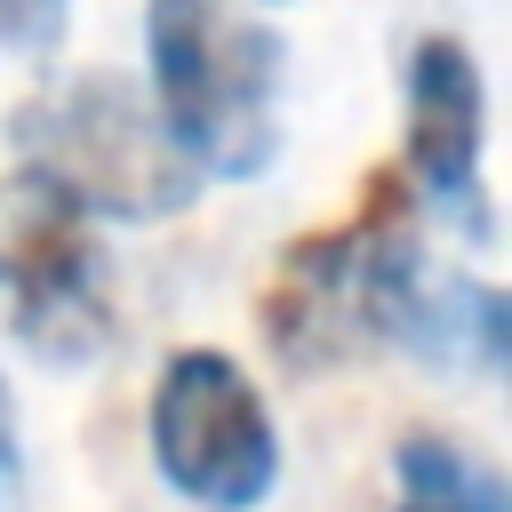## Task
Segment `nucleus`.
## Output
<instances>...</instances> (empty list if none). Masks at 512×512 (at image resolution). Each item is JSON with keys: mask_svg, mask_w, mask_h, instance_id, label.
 <instances>
[{"mask_svg": "<svg viewBox=\"0 0 512 512\" xmlns=\"http://www.w3.org/2000/svg\"><path fill=\"white\" fill-rule=\"evenodd\" d=\"M152 96L192 176H264L280 152V32L224 0H144Z\"/></svg>", "mask_w": 512, "mask_h": 512, "instance_id": "1", "label": "nucleus"}, {"mask_svg": "<svg viewBox=\"0 0 512 512\" xmlns=\"http://www.w3.org/2000/svg\"><path fill=\"white\" fill-rule=\"evenodd\" d=\"M408 184L400 168H376L360 184V208L328 232H304L280 248L272 288H264V336L288 368H320L344 360L360 344H392L400 296L424 272L416 256V216H408Z\"/></svg>", "mask_w": 512, "mask_h": 512, "instance_id": "2", "label": "nucleus"}, {"mask_svg": "<svg viewBox=\"0 0 512 512\" xmlns=\"http://www.w3.org/2000/svg\"><path fill=\"white\" fill-rule=\"evenodd\" d=\"M16 152L24 176L64 192L80 216L112 224H160L200 200L192 160L168 144V128L144 112V96L112 72H80L16 112Z\"/></svg>", "mask_w": 512, "mask_h": 512, "instance_id": "3", "label": "nucleus"}, {"mask_svg": "<svg viewBox=\"0 0 512 512\" xmlns=\"http://www.w3.org/2000/svg\"><path fill=\"white\" fill-rule=\"evenodd\" d=\"M0 312L8 336L48 368H88L120 328L88 216L40 176H16L0 192Z\"/></svg>", "mask_w": 512, "mask_h": 512, "instance_id": "4", "label": "nucleus"}, {"mask_svg": "<svg viewBox=\"0 0 512 512\" xmlns=\"http://www.w3.org/2000/svg\"><path fill=\"white\" fill-rule=\"evenodd\" d=\"M144 416H152V464L176 496H192L208 512H256L272 496L280 432L232 352H216V344L168 352Z\"/></svg>", "mask_w": 512, "mask_h": 512, "instance_id": "5", "label": "nucleus"}, {"mask_svg": "<svg viewBox=\"0 0 512 512\" xmlns=\"http://www.w3.org/2000/svg\"><path fill=\"white\" fill-rule=\"evenodd\" d=\"M480 64L456 32H424L408 48V176L464 240H488V184H480Z\"/></svg>", "mask_w": 512, "mask_h": 512, "instance_id": "6", "label": "nucleus"}, {"mask_svg": "<svg viewBox=\"0 0 512 512\" xmlns=\"http://www.w3.org/2000/svg\"><path fill=\"white\" fill-rule=\"evenodd\" d=\"M392 344H408V352L432 360V368H480V376H496V368H504V344H512V312H504V296H496L488 280L416 272L408 296H400Z\"/></svg>", "mask_w": 512, "mask_h": 512, "instance_id": "7", "label": "nucleus"}, {"mask_svg": "<svg viewBox=\"0 0 512 512\" xmlns=\"http://www.w3.org/2000/svg\"><path fill=\"white\" fill-rule=\"evenodd\" d=\"M392 512H512V496L464 440L408 432L392 456Z\"/></svg>", "mask_w": 512, "mask_h": 512, "instance_id": "8", "label": "nucleus"}, {"mask_svg": "<svg viewBox=\"0 0 512 512\" xmlns=\"http://www.w3.org/2000/svg\"><path fill=\"white\" fill-rule=\"evenodd\" d=\"M64 8L72 0H0V40L8 48H48L64 32Z\"/></svg>", "mask_w": 512, "mask_h": 512, "instance_id": "9", "label": "nucleus"}, {"mask_svg": "<svg viewBox=\"0 0 512 512\" xmlns=\"http://www.w3.org/2000/svg\"><path fill=\"white\" fill-rule=\"evenodd\" d=\"M16 504V416H8V376H0V512Z\"/></svg>", "mask_w": 512, "mask_h": 512, "instance_id": "10", "label": "nucleus"}]
</instances>
